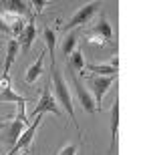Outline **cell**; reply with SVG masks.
<instances>
[{
  "instance_id": "obj_1",
  "label": "cell",
  "mask_w": 155,
  "mask_h": 155,
  "mask_svg": "<svg viewBox=\"0 0 155 155\" xmlns=\"http://www.w3.org/2000/svg\"><path fill=\"white\" fill-rule=\"evenodd\" d=\"M51 67H52V85H54V99H57V103L63 105V109L69 113V117L73 119V123H75L77 131L81 133V127L77 125V121H75V107H73V95H71V89H69V85H67V81L63 79V75H61V71H58L57 61H54V58L51 61Z\"/></svg>"
},
{
  "instance_id": "obj_2",
  "label": "cell",
  "mask_w": 155,
  "mask_h": 155,
  "mask_svg": "<svg viewBox=\"0 0 155 155\" xmlns=\"http://www.w3.org/2000/svg\"><path fill=\"white\" fill-rule=\"evenodd\" d=\"M42 113H52V115L61 117L58 103H57V99H54V95L51 93V89H48V87H42V93H40L38 103H36L35 109H32V117L42 115Z\"/></svg>"
},
{
  "instance_id": "obj_3",
  "label": "cell",
  "mask_w": 155,
  "mask_h": 155,
  "mask_svg": "<svg viewBox=\"0 0 155 155\" xmlns=\"http://www.w3.org/2000/svg\"><path fill=\"white\" fill-rule=\"evenodd\" d=\"M99 6H101V2H99V0H95V2H89V4H85V6H81L79 10H77L75 14L71 16L69 22L64 24V30L69 32V30H75L77 26H81V24L89 22V20H91V16L99 10Z\"/></svg>"
},
{
  "instance_id": "obj_4",
  "label": "cell",
  "mask_w": 155,
  "mask_h": 155,
  "mask_svg": "<svg viewBox=\"0 0 155 155\" xmlns=\"http://www.w3.org/2000/svg\"><path fill=\"white\" fill-rule=\"evenodd\" d=\"M40 121H42V115H36V117H35V121H32V123H30V125L22 131V135L18 137V141H16L14 145H12L10 151H8L6 155H18V153H20V149H26V147H28V145L32 143V139H35L36 131H38Z\"/></svg>"
},
{
  "instance_id": "obj_5",
  "label": "cell",
  "mask_w": 155,
  "mask_h": 155,
  "mask_svg": "<svg viewBox=\"0 0 155 155\" xmlns=\"http://www.w3.org/2000/svg\"><path fill=\"white\" fill-rule=\"evenodd\" d=\"M67 71H71L73 87H75V93H77V97H79V103H81V107H83V111H87V113H95V111H97V105H95V99H93L91 91H87L85 87H83V83L75 77V73H73V69H71L69 63H67Z\"/></svg>"
},
{
  "instance_id": "obj_6",
  "label": "cell",
  "mask_w": 155,
  "mask_h": 155,
  "mask_svg": "<svg viewBox=\"0 0 155 155\" xmlns=\"http://www.w3.org/2000/svg\"><path fill=\"white\" fill-rule=\"evenodd\" d=\"M115 81H117V75L115 77H93L91 79V95H93V99H95L97 109L101 107L105 93L111 89V85H113Z\"/></svg>"
},
{
  "instance_id": "obj_7",
  "label": "cell",
  "mask_w": 155,
  "mask_h": 155,
  "mask_svg": "<svg viewBox=\"0 0 155 155\" xmlns=\"http://www.w3.org/2000/svg\"><path fill=\"white\" fill-rule=\"evenodd\" d=\"M0 12H8L14 16H26L30 12V2H22V0H4L0 2Z\"/></svg>"
},
{
  "instance_id": "obj_8",
  "label": "cell",
  "mask_w": 155,
  "mask_h": 155,
  "mask_svg": "<svg viewBox=\"0 0 155 155\" xmlns=\"http://www.w3.org/2000/svg\"><path fill=\"white\" fill-rule=\"evenodd\" d=\"M35 38H36V26H35V22H32V20H28V24L24 26V30L20 32V36L16 38L18 45L22 46V52H24V54L30 51V46H32Z\"/></svg>"
},
{
  "instance_id": "obj_9",
  "label": "cell",
  "mask_w": 155,
  "mask_h": 155,
  "mask_svg": "<svg viewBox=\"0 0 155 155\" xmlns=\"http://www.w3.org/2000/svg\"><path fill=\"white\" fill-rule=\"evenodd\" d=\"M18 52H20V45H18L16 38H10L8 42H6V58H4V67H2V75H8V71H10V67L14 64V61H16Z\"/></svg>"
},
{
  "instance_id": "obj_10",
  "label": "cell",
  "mask_w": 155,
  "mask_h": 155,
  "mask_svg": "<svg viewBox=\"0 0 155 155\" xmlns=\"http://www.w3.org/2000/svg\"><path fill=\"white\" fill-rule=\"evenodd\" d=\"M45 54H46V52H40L38 58L28 67L26 75H24V83H26V85H35L36 79L42 75V69H45Z\"/></svg>"
},
{
  "instance_id": "obj_11",
  "label": "cell",
  "mask_w": 155,
  "mask_h": 155,
  "mask_svg": "<svg viewBox=\"0 0 155 155\" xmlns=\"http://www.w3.org/2000/svg\"><path fill=\"white\" fill-rule=\"evenodd\" d=\"M24 129H26V123H22V121H18V119H14L10 123V127H8V133H6V135H8V137H6V143L10 145H14L18 141V137H20V135H22V131Z\"/></svg>"
},
{
  "instance_id": "obj_12",
  "label": "cell",
  "mask_w": 155,
  "mask_h": 155,
  "mask_svg": "<svg viewBox=\"0 0 155 155\" xmlns=\"http://www.w3.org/2000/svg\"><path fill=\"white\" fill-rule=\"evenodd\" d=\"M95 35H99V36H103V40L105 42H113V28H111V24H109V20H107V16H101L99 18V22H97V26H95V30H93Z\"/></svg>"
},
{
  "instance_id": "obj_13",
  "label": "cell",
  "mask_w": 155,
  "mask_h": 155,
  "mask_svg": "<svg viewBox=\"0 0 155 155\" xmlns=\"http://www.w3.org/2000/svg\"><path fill=\"white\" fill-rule=\"evenodd\" d=\"M77 40H79V35H77L75 30H71V32H67V36L63 38V45H61V51H63V54L67 58L73 54V52L77 51Z\"/></svg>"
},
{
  "instance_id": "obj_14",
  "label": "cell",
  "mask_w": 155,
  "mask_h": 155,
  "mask_svg": "<svg viewBox=\"0 0 155 155\" xmlns=\"http://www.w3.org/2000/svg\"><path fill=\"white\" fill-rule=\"evenodd\" d=\"M117 125H119V103H113L111 107V153L115 151V143H117Z\"/></svg>"
},
{
  "instance_id": "obj_15",
  "label": "cell",
  "mask_w": 155,
  "mask_h": 155,
  "mask_svg": "<svg viewBox=\"0 0 155 155\" xmlns=\"http://www.w3.org/2000/svg\"><path fill=\"white\" fill-rule=\"evenodd\" d=\"M0 103H26V99L22 97V95H18V93H14V89L12 87H6V89H2L0 91Z\"/></svg>"
},
{
  "instance_id": "obj_16",
  "label": "cell",
  "mask_w": 155,
  "mask_h": 155,
  "mask_svg": "<svg viewBox=\"0 0 155 155\" xmlns=\"http://www.w3.org/2000/svg\"><path fill=\"white\" fill-rule=\"evenodd\" d=\"M42 36H45L46 48H48V57H51V61H52V58H54V48H57V32H54L51 26H45V28H42Z\"/></svg>"
},
{
  "instance_id": "obj_17",
  "label": "cell",
  "mask_w": 155,
  "mask_h": 155,
  "mask_svg": "<svg viewBox=\"0 0 155 155\" xmlns=\"http://www.w3.org/2000/svg\"><path fill=\"white\" fill-rule=\"evenodd\" d=\"M87 69L91 73H95L97 77H115L117 75V71L113 67H109V64H87Z\"/></svg>"
},
{
  "instance_id": "obj_18",
  "label": "cell",
  "mask_w": 155,
  "mask_h": 155,
  "mask_svg": "<svg viewBox=\"0 0 155 155\" xmlns=\"http://www.w3.org/2000/svg\"><path fill=\"white\" fill-rule=\"evenodd\" d=\"M69 64H71V69H73V71H81V73L85 75V54H83V51L77 48V51L71 54Z\"/></svg>"
},
{
  "instance_id": "obj_19",
  "label": "cell",
  "mask_w": 155,
  "mask_h": 155,
  "mask_svg": "<svg viewBox=\"0 0 155 155\" xmlns=\"http://www.w3.org/2000/svg\"><path fill=\"white\" fill-rule=\"evenodd\" d=\"M77 149H79V147H77L75 143H69V145H64L57 155H77Z\"/></svg>"
},
{
  "instance_id": "obj_20",
  "label": "cell",
  "mask_w": 155,
  "mask_h": 155,
  "mask_svg": "<svg viewBox=\"0 0 155 155\" xmlns=\"http://www.w3.org/2000/svg\"><path fill=\"white\" fill-rule=\"evenodd\" d=\"M89 42H91V45H99V46H103V45H105V40H103V36H99V35H95V32H93V35L89 36Z\"/></svg>"
},
{
  "instance_id": "obj_21",
  "label": "cell",
  "mask_w": 155,
  "mask_h": 155,
  "mask_svg": "<svg viewBox=\"0 0 155 155\" xmlns=\"http://www.w3.org/2000/svg\"><path fill=\"white\" fill-rule=\"evenodd\" d=\"M6 87H12L10 85V77H8V75H2V77H0V91H2V89H6Z\"/></svg>"
},
{
  "instance_id": "obj_22",
  "label": "cell",
  "mask_w": 155,
  "mask_h": 155,
  "mask_svg": "<svg viewBox=\"0 0 155 155\" xmlns=\"http://www.w3.org/2000/svg\"><path fill=\"white\" fill-rule=\"evenodd\" d=\"M109 67H113V69H119V58H117V54H115V57H113V58H111V63H109Z\"/></svg>"
},
{
  "instance_id": "obj_23",
  "label": "cell",
  "mask_w": 155,
  "mask_h": 155,
  "mask_svg": "<svg viewBox=\"0 0 155 155\" xmlns=\"http://www.w3.org/2000/svg\"><path fill=\"white\" fill-rule=\"evenodd\" d=\"M45 4H46L45 0H40V2H35V12H36V14H38V12L42 10V6H45Z\"/></svg>"
},
{
  "instance_id": "obj_24",
  "label": "cell",
  "mask_w": 155,
  "mask_h": 155,
  "mask_svg": "<svg viewBox=\"0 0 155 155\" xmlns=\"http://www.w3.org/2000/svg\"><path fill=\"white\" fill-rule=\"evenodd\" d=\"M0 30H2V32H10V28H8V26H6L2 20H0Z\"/></svg>"
},
{
  "instance_id": "obj_25",
  "label": "cell",
  "mask_w": 155,
  "mask_h": 155,
  "mask_svg": "<svg viewBox=\"0 0 155 155\" xmlns=\"http://www.w3.org/2000/svg\"><path fill=\"white\" fill-rule=\"evenodd\" d=\"M18 155H20V153H18Z\"/></svg>"
}]
</instances>
